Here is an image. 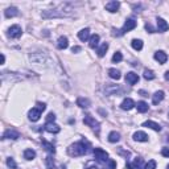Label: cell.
Listing matches in <instances>:
<instances>
[{"mask_svg":"<svg viewBox=\"0 0 169 169\" xmlns=\"http://www.w3.org/2000/svg\"><path fill=\"white\" fill-rule=\"evenodd\" d=\"M155 73L153 70H149V69H146L144 70V78L147 79V81H152V79H155Z\"/></svg>","mask_w":169,"mask_h":169,"instance_id":"cell-31","label":"cell"},{"mask_svg":"<svg viewBox=\"0 0 169 169\" xmlns=\"http://www.w3.org/2000/svg\"><path fill=\"white\" fill-rule=\"evenodd\" d=\"M83 123L86 124V126L88 127H91L94 131H96V134H99V128H100V124L98 120H95V118H92L91 115H84V118H83Z\"/></svg>","mask_w":169,"mask_h":169,"instance_id":"cell-2","label":"cell"},{"mask_svg":"<svg viewBox=\"0 0 169 169\" xmlns=\"http://www.w3.org/2000/svg\"><path fill=\"white\" fill-rule=\"evenodd\" d=\"M131 45H132V48H134L135 50H142L143 49V41H142V40H138V38L132 40Z\"/></svg>","mask_w":169,"mask_h":169,"instance_id":"cell-28","label":"cell"},{"mask_svg":"<svg viewBox=\"0 0 169 169\" xmlns=\"http://www.w3.org/2000/svg\"><path fill=\"white\" fill-rule=\"evenodd\" d=\"M164 96H165V95H164V91H161V90L156 91L155 94L152 95V103H153V104H159L164 99Z\"/></svg>","mask_w":169,"mask_h":169,"instance_id":"cell-17","label":"cell"},{"mask_svg":"<svg viewBox=\"0 0 169 169\" xmlns=\"http://www.w3.org/2000/svg\"><path fill=\"white\" fill-rule=\"evenodd\" d=\"M119 7H120V3L119 2H108L107 4H106V9L108 11V12H111V13H115L116 11L119 9Z\"/></svg>","mask_w":169,"mask_h":169,"instance_id":"cell-13","label":"cell"},{"mask_svg":"<svg viewBox=\"0 0 169 169\" xmlns=\"http://www.w3.org/2000/svg\"><path fill=\"white\" fill-rule=\"evenodd\" d=\"M92 153H94L95 159L98 160V161H100V163L108 161V153L104 149H102V148H95V149L92 151Z\"/></svg>","mask_w":169,"mask_h":169,"instance_id":"cell-3","label":"cell"},{"mask_svg":"<svg viewBox=\"0 0 169 169\" xmlns=\"http://www.w3.org/2000/svg\"><path fill=\"white\" fill-rule=\"evenodd\" d=\"M120 140V134L116 131H112L110 132V135H108V142L110 143H118Z\"/></svg>","mask_w":169,"mask_h":169,"instance_id":"cell-24","label":"cell"},{"mask_svg":"<svg viewBox=\"0 0 169 169\" xmlns=\"http://www.w3.org/2000/svg\"><path fill=\"white\" fill-rule=\"evenodd\" d=\"M107 165H108V169H116V161H114V160H108Z\"/></svg>","mask_w":169,"mask_h":169,"instance_id":"cell-37","label":"cell"},{"mask_svg":"<svg viewBox=\"0 0 169 169\" xmlns=\"http://www.w3.org/2000/svg\"><path fill=\"white\" fill-rule=\"evenodd\" d=\"M136 106L135 104V102L132 100L131 98H126L122 102V104H120V107H122V110H126V111H128V110H132Z\"/></svg>","mask_w":169,"mask_h":169,"instance_id":"cell-9","label":"cell"},{"mask_svg":"<svg viewBox=\"0 0 169 169\" xmlns=\"http://www.w3.org/2000/svg\"><path fill=\"white\" fill-rule=\"evenodd\" d=\"M90 29L88 28H84V29L79 31L78 32V38L81 40V41H87V40H90Z\"/></svg>","mask_w":169,"mask_h":169,"instance_id":"cell-15","label":"cell"},{"mask_svg":"<svg viewBox=\"0 0 169 169\" xmlns=\"http://www.w3.org/2000/svg\"><path fill=\"white\" fill-rule=\"evenodd\" d=\"M7 165L11 169H16V168H17V164L15 163V160L12 159V157H8L7 159Z\"/></svg>","mask_w":169,"mask_h":169,"instance_id":"cell-34","label":"cell"},{"mask_svg":"<svg viewBox=\"0 0 169 169\" xmlns=\"http://www.w3.org/2000/svg\"><path fill=\"white\" fill-rule=\"evenodd\" d=\"M136 107H138V111L139 112H142V114H144V112H147L148 111V108H149V106L146 103V102H143V100H140V102H138V104H136Z\"/></svg>","mask_w":169,"mask_h":169,"instance_id":"cell-26","label":"cell"},{"mask_svg":"<svg viewBox=\"0 0 169 169\" xmlns=\"http://www.w3.org/2000/svg\"><path fill=\"white\" fill-rule=\"evenodd\" d=\"M136 25H138V23L135 21L134 19H128L126 23H124V25L122 28V31H123V33H126V32H130L132 29H135Z\"/></svg>","mask_w":169,"mask_h":169,"instance_id":"cell-5","label":"cell"},{"mask_svg":"<svg viewBox=\"0 0 169 169\" xmlns=\"http://www.w3.org/2000/svg\"><path fill=\"white\" fill-rule=\"evenodd\" d=\"M4 15H5V17H15V16H17L19 15V9L16 7H9V8H7L5 12H4Z\"/></svg>","mask_w":169,"mask_h":169,"instance_id":"cell-21","label":"cell"},{"mask_svg":"<svg viewBox=\"0 0 169 169\" xmlns=\"http://www.w3.org/2000/svg\"><path fill=\"white\" fill-rule=\"evenodd\" d=\"M20 134L17 131H13V130H7L3 134V139H12V140H16L19 139Z\"/></svg>","mask_w":169,"mask_h":169,"instance_id":"cell-12","label":"cell"},{"mask_svg":"<svg viewBox=\"0 0 169 169\" xmlns=\"http://www.w3.org/2000/svg\"><path fill=\"white\" fill-rule=\"evenodd\" d=\"M54 120H56V115L53 112H50V114L46 116V123H54Z\"/></svg>","mask_w":169,"mask_h":169,"instance_id":"cell-36","label":"cell"},{"mask_svg":"<svg viewBox=\"0 0 169 169\" xmlns=\"http://www.w3.org/2000/svg\"><path fill=\"white\" fill-rule=\"evenodd\" d=\"M71 52L73 53H78V52H81V46H73L71 48Z\"/></svg>","mask_w":169,"mask_h":169,"instance_id":"cell-41","label":"cell"},{"mask_svg":"<svg viewBox=\"0 0 169 169\" xmlns=\"http://www.w3.org/2000/svg\"><path fill=\"white\" fill-rule=\"evenodd\" d=\"M168 169H169V164H168Z\"/></svg>","mask_w":169,"mask_h":169,"instance_id":"cell-45","label":"cell"},{"mask_svg":"<svg viewBox=\"0 0 169 169\" xmlns=\"http://www.w3.org/2000/svg\"><path fill=\"white\" fill-rule=\"evenodd\" d=\"M67 46H69V40H67L66 36H61V37L58 38V41H57V48H58V49H61V50H63V49H66Z\"/></svg>","mask_w":169,"mask_h":169,"instance_id":"cell-14","label":"cell"},{"mask_svg":"<svg viewBox=\"0 0 169 169\" xmlns=\"http://www.w3.org/2000/svg\"><path fill=\"white\" fill-rule=\"evenodd\" d=\"M42 146L45 147V151L46 152H49V153H52V155L56 153V148H54V146L52 143L46 142V140H42Z\"/></svg>","mask_w":169,"mask_h":169,"instance_id":"cell-25","label":"cell"},{"mask_svg":"<svg viewBox=\"0 0 169 169\" xmlns=\"http://www.w3.org/2000/svg\"><path fill=\"white\" fill-rule=\"evenodd\" d=\"M45 131L50 132V134H58L61 131V127L57 126L56 123H45Z\"/></svg>","mask_w":169,"mask_h":169,"instance_id":"cell-11","label":"cell"},{"mask_svg":"<svg viewBox=\"0 0 169 169\" xmlns=\"http://www.w3.org/2000/svg\"><path fill=\"white\" fill-rule=\"evenodd\" d=\"M146 29H147L148 32H149V33H155V32H156V31H155V28L152 27L149 23H147V24H146Z\"/></svg>","mask_w":169,"mask_h":169,"instance_id":"cell-38","label":"cell"},{"mask_svg":"<svg viewBox=\"0 0 169 169\" xmlns=\"http://www.w3.org/2000/svg\"><path fill=\"white\" fill-rule=\"evenodd\" d=\"M77 104L81 108H88L91 106V102H90V99H87V98H78L77 99Z\"/></svg>","mask_w":169,"mask_h":169,"instance_id":"cell-22","label":"cell"},{"mask_svg":"<svg viewBox=\"0 0 169 169\" xmlns=\"http://www.w3.org/2000/svg\"><path fill=\"white\" fill-rule=\"evenodd\" d=\"M134 139L136 140V142H148V136L146 132H143V131H138V132H135L134 134Z\"/></svg>","mask_w":169,"mask_h":169,"instance_id":"cell-16","label":"cell"},{"mask_svg":"<svg viewBox=\"0 0 169 169\" xmlns=\"http://www.w3.org/2000/svg\"><path fill=\"white\" fill-rule=\"evenodd\" d=\"M156 165H157V164H156L155 160H149V161H148V163L146 164L144 169H156Z\"/></svg>","mask_w":169,"mask_h":169,"instance_id":"cell-35","label":"cell"},{"mask_svg":"<svg viewBox=\"0 0 169 169\" xmlns=\"http://www.w3.org/2000/svg\"><path fill=\"white\" fill-rule=\"evenodd\" d=\"M45 165L48 169H54V160L52 156H48V157L45 159Z\"/></svg>","mask_w":169,"mask_h":169,"instance_id":"cell-32","label":"cell"},{"mask_svg":"<svg viewBox=\"0 0 169 169\" xmlns=\"http://www.w3.org/2000/svg\"><path fill=\"white\" fill-rule=\"evenodd\" d=\"M168 29H169V24L164 19L157 17V31L161 32V33H164V32H167Z\"/></svg>","mask_w":169,"mask_h":169,"instance_id":"cell-10","label":"cell"},{"mask_svg":"<svg viewBox=\"0 0 169 169\" xmlns=\"http://www.w3.org/2000/svg\"><path fill=\"white\" fill-rule=\"evenodd\" d=\"M37 108H38V110L40 111H44V110H45V108H46V106H45V103H41V102H37Z\"/></svg>","mask_w":169,"mask_h":169,"instance_id":"cell-39","label":"cell"},{"mask_svg":"<svg viewBox=\"0 0 169 169\" xmlns=\"http://www.w3.org/2000/svg\"><path fill=\"white\" fill-rule=\"evenodd\" d=\"M36 157V152L33 149H25L24 151V159L25 160H33Z\"/></svg>","mask_w":169,"mask_h":169,"instance_id":"cell-29","label":"cell"},{"mask_svg":"<svg viewBox=\"0 0 169 169\" xmlns=\"http://www.w3.org/2000/svg\"><path fill=\"white\" fill-rule=\"evenodd\" d=\"M161 155L164 157H169V148H163L161 149Z\"/></svg>","mask_w":169,"mask_h":169,"instance_id":"cell-40","label":"cell"},{"mask_svg":"<svg viewBox=\"0 0 169 169\" xmlns=\"http://www.w3.org/2000/svg\"><path fill=\"white\" fill-rule=\"evenodd\" d=\"M40 116H41V111H40L37 107L32 108V110L28 112V118H29V120H32V122H37L40 119Z\"/></svg>","mask_w":169,"mask_h":169,"instance_id":"cell-6","label":"cell"},{"mask_svg":"<svg viewBox=\"0 0 169 169\" xmlns=\"http://www.w3.org/2000/svg\"><path fill=\"white\" fill-rule=\"evenodd\" d=\"M126 82L128 84H135V83H138L139 82V75L134 73V71H130V73H127L126 74Z\"/></svg>","mask_w":169,"mask_h":169,"instance_id":"cell-8","label":"cell"},{"mask_svg":"<svg viewBox=\"0 0 169 169\" xmlns=\"http://www.w3.org/2000/svg\"><path fill=\"white\" fill-rule=\"evenodd\" d=\"M143 126L147 127V128H151V130H153V131H157V132L161 131V126L156 122H152V120H148V122H146Z\"/></svg>","mask_w":169,"mask_h":169,"instance_id":"cell-18","label":"cell"},{"mask_svg":"<svg viewBox=\"0 0 169 169\" xmlns=\"http://www.w3.org/2000/svg\"><path fill=\"white\" fill-rule=\"evenodd\" d=\"M23 33V29L20 25H12L9 29H8V37L11 38H19Z\"/></svg>","mask_w":169,"mask_h":169,"instance_id":"cell-4","label":"cell"},{"mask_svg":"<svg viewBox=\"0 0 169 169\" xmlns=\"http://www.w3.org/2000/svg\"><path fill=\"white\" fill-rule=\"evenodd\" d=\"M108 50V44L107 42H103L100 48L98 49V57H103L104 54H106V52Z\"/></svg>","mask_w":169,"mask_h":169,"instance_id":"cell-30","label":"cell"},{"mask_svg":"<svg viewBox=\"0 0 169 169\" xmlns=\"http://www.w3.org/2000/svg\"><path fill=\"white\" fill-rule=\"evenodd\" d=\"M108 75H110V78H112V79H120V71L119 70H116V69H108Z\"/></svg>","mask_w":169,"mask_h":169,"instance_id":"cell-27","label":"cell"},{"mask_svg":"<svg viewBox=\"0 0 169 169\" xmlns=\"http://www.w3.org/2000/svg\"><path fill=\"white\" fill-rule=\"evenodd\" d=\"M164 77H165V79H167V81H169V70H168V71H165V74H164Z\"/></svg>","mask_w":169,"mask_h":169,"instance_id":"cell-42","label":"cell"},{"mask_svg":"<svg viewBox=\"0 0 169 169\" xmlns=\"http://www.w3.org/2000/svg\"><path fill=\"white\" fill-rule=\"evenodd\" d=\"M118 88H119L118 84L107 83V84H106V87H104V90H106V94H107V95H112V94H116Z\"/></svg>","mask_w":169,"mask_h":169,"instance_id":"cell-19","label":"cell"},{"mask_svg":"<svg viewBox=\"0 0 169 169\" xmlns=\"http://www.w3.org/2000/svg\"><path fill=\"white\" fill-rule=\"evenodd\" d=\"M123 59V56H122V53H120V52H116V53L112 56V62H120Z\"/></svg>","mask_w":169,"mask_h":169,"instance_id":"cell-33","label":"cell"},{"mask_svg":"<svg viewBox=\"0 0 169 169\" xmlns=\"http://www.w3.org/2000/svg\"><path fill=\"white\" fill-rule=\"evenodd\" d=\"M88 169H99V168H96V167H92V168H88Z\"/></svg>","mask_w":169,"mask_h":169,"instance_id":"cell-44","label":"cell"},{"mask_svg":"<svg viewBox=\"0 0 169 169\" xmlns=\"http://www.w3.org/2000/svg\"><path fill=\"white\" fill-rule=\"evenodd\" d=\"M99 44V34H92L90 40H88V45H90L91 49H95Z\"/></svg>","mask_w":169,"mask_h":169,"instance_id":"cell-23","label":"cell"},{"mask_svg":"<svg viewBox=\"0 0 169 169\" xmlns=\"http://www.w3.org/2000/svg\"><path fill=\"white\" fill-rule=\"evenodd\" d=\"M4 62H5V56L2 54V63H4Z\"/></svg>","mask_w":169,"mask_h":169,"instance_id":"cell-43","label":"cell"},{"mask_svg":"<svg viewBox=\"0 0 169 169\" xmlns=\"http://www.w3.org/2000/svg\"><path fill=\"white\" fill-rule=\"evenodd\" d=\"M142 163L143 160L138 157L134 163H127V169H142Z\"/></svg>","mask_w":169,"mask_h":169,"instance_id":"cell-20","label":"cell"},{"mask_svg":"<svg viewBox=\"0 0 169 169\" xmlns=\"http://www.w3.org/2000/svg\"><path fill=\"white\" fill-rule=\"evenodd\" d=\"M90 148H91L90 142H87V140L82 139L81 142L71 144V146L67 148V153H69L71 157H79V156L86 155L87 152L90 151Z\"/></svg>","mask_w":169,"mask_h":169,"instance_id":"cell-1","label":"cell"},{"mask_svg":"<svg viewBox=\"0 0 169 169\" xmlns=\"http://www.w3.org/2000/svg\"><path fill=\"white\" fill-rule=\"evenodd\" d=\"M155 59L159 63H165L167 61H168V56H167V53L165 52H163V50H157L155 53Z\"/></svg>","mask_w":169,"mask_h":169,"instance_id":"cell-7","label":"cell"}]
</instances>
